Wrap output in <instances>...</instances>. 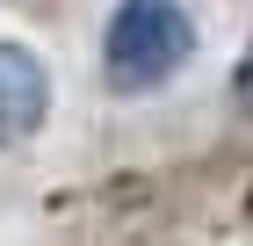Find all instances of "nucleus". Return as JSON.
Wrapping results in <instances>:
<instances>
[{"mask_svg":"<svg viewBox=\"0 0 253 246\" xmlns=\"http://www.w3.org/2000/svg\"><path fill=\"white\" fill-rule=\"evenodd\" d=\"M195 58V22L181 0H116L101 22V80L109 95H152Z\"/></svg>","mask_w":253,"mask_h":246,"instance_id":"1","label":"nucleus"},{"mask_svg":"<svg viewBox=\"0 0 253 246\" xmlns=\"http://www.w3.org/2000/svg\"><path fill=\"white\" fill-rule=\"evenodd\" d=\"M51 116V65H43L29 44L0 37V152L29 145Z\"/></svg>","mask_w":253,"mask_h":246,"instance_id":"2","label":"nucleus"},{"mask_svg":"<svg viewBox=\"0 0 253 246\" xmlns=\"http://www.w3.org/2000/svg\"><path fill=\"white\" fill-rule=\"evenodd\" d=\"M232 95L253 109V44H246V58H239V73H232Z\"/></svg>","mask_w":253,"mask_h":246,"instance_id":"3","label":"nucleus"}]
</instances>
